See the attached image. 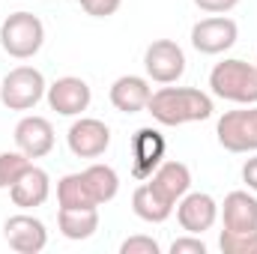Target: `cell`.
<instances>
[{
    "mask_svg": "<svg viewBox=\"0 0 257 254\" xmlns=\"http://www.w3.org/2000/svg\"><path fill=\"white\" fill-rule=\"evenodd\" d=\"M147 111L159 126H186V123H200L209 120L215 105L212 96L194 87H162L150 96Z\"/></svg>",
    "mask_w": 257,
    "mask_h": 254,
    "instance_id": "obj_1",
    "label": "cell"
},
{
    "mask_svg": "<svg viewBox=\"0 0 257 254\" xmlns=\"http://www.w3.org/2000/svg\"><path fill=\"white\" fill-rule=\"evenodd\" d=\"M212 96L233 102V105H257V63L245 60H221L209 72Z\"/></svg>",
    "mask_w": 257,
    "mask_h": 254,
    "instance_id": "obj_2",
    "label": "cell"
},
{
    "mask_svg": "<svg viewBox=\"0 0 257 254\" xmlns=\"http://www.w3.org/2000/svg\"><path fill=\"white\" fill-rule=\"evenodd\" d=\"M45 45V24L33 12H12L0 24V48L15 60H30Z\"/></svg>",
    "mask_w": 257,
    "mask_h": 254,
    "instance_id": "obj_3",
    "label": "cell"
},
{
    "mask_svg": "<svg viewBox=\"0 0 257 254\" xmlns=\"http://www.w3.org/2000/svg\"><path fill=\"white\" fill-rule=\"evenodd\" d=\"M45 75L36 66H15L0 78V102L9 111H30L45 99Z\"/></svg>",
    "mask_w": 257,
    "mask_h": 254,
    "instance_id": "obj_4",
    "label": "cell"
},
{
    "mask_svg": "<svg viewBox=\"0 0 257 254\" xmlns=\"http://www.w3.org/2000/svg\"><path fill=\"white\" fill-rule=\"evenodd\" d=\"M215 138L227 153H257V105L224 111L215 123Z\"/></svg>",
    "mask_w": 257,
    "mask_h": 254,
    "instance_id": "obj_5",
    "label": "cell"
},
{
    "mask_svg": "<svg viewBox=\"0 0 257 254\" xmlns=\"http://www.w3.org/2000/svg\"><path fill=\"white\" fill-rule=\"evenodd\" d=\"M144 69L156 84H177L186 72V51L174 39H156L144 51Z\"/></svg>",
    "mask_w": 257,
    "mask_h": 254,
    "instance_id": "obj_6",
    "label": "cell"
},
{
    "mask_svg": "<svg viewBox=\"0 0 257 254\" xmlns=\"http://www.w3.org/2000/svg\"><path fill=\"white\" fill-rule=\"evenodd\" d=\"M45 99H48V108L57 111L60 117H81L93 102V90H90V84L84 78L63 75L54 84H48Z\"/></svg>",
    "mask_w": 257,
    "mask_h": 254,
    "instance_id": "obj_7",
    "label": "cell"
},
{
    "mask_svg": "<svg viewBox=\"0 0 257 254\" xmlns=\"http://www.w3.org/2000/svg\"><path fill=\"white\" fill-rule=\"evenodd\" d=\"M236 36H239V27L233 18H224V15H212V18H203L192 27V45L197 54H224L227 48L236 45Z\"/></svg>",
    "mask_w": 257,
    "mask_h": 254,
    "instance_id": "obj_8",
    "label": "cell"
},
{
    "mask_svg": "<svg viewBox=\"0 0 257 254\" xmlns=\"http://www.w3.org/2000/svg\"><path fill=\"white\" fill-rule=\"evenodd\" d=\"M66 144L75 159H99L111 147V129L96 117H78L66 132Z\"/></svg>",
    "mask_w": 257,
    "mask_h": 254,
    "instance_id": "obj_9",
    "label": "cell"
},
{
    "mask_svg": "<svg viewBox=\"0 0 257 254\" xmlns=\"http://www.w3.org/2000/svg\"><path fill=\"white\" fill-rule=\"evenodd\" d=\"M165 150H168V144H165V135L159 129H138L132 138V177L147 183L153 177V171L165 162Z\"/></svg>",
    "mask_w": 257,
    "mask_h": 254,
    "instance_id": "obj_10",
    "label": "cell"
},
{
    "mask_svg": "<svg viewBox=\"0 0 257 254\" xmlns=\"http://www.w3.org/2000/svg\"><path fill=\"white\" fill-rule=\"evenodd\" d=\"M177 221H180V227L186 233L203 236L218 221V203H215V197L206 194V191H186L177 200Z\"/></svg>",
    "mask_w": 257,
    "mask_h": 254,
    "instance_id": "obj_11",
    "label": "cell"
},
{
    "mask_svg": "<svg viewBox=\"0 0 257 254\" xmlns=\"http://www.w3.org/2000/svg\"><path fill=\"white\" fill-rule=\"evenodd\" d=\"M3 236L9 242V248L18 254H39V251H45V245H48V227L39 218L27 215V209L12 215V218H6Z\"/></svg>",
    "mask_w": 257,
    "mask_h": 254,
    "instance_id": "obj_12",
    "label": "cell"
},
{
    "mask_svg": "<svg viewBox=\"0 0 257 254\" xmlns=\"http://www.w3.org/2000/svg\"><path fill=\"white\" fill-rule=\"evenodd\" d=\"M15 147L27 159H45L54 150V126L39 114H27L15 126Z\"/></svg>",
    "mask_w": 257,
    "mask_h": 254,
    "instance_id": "obj_13",
    "label": "cell"
},
{
    "mask_svg": "<svg viewBox=\"0 0 257 254\" xmlns=\"http://www.w3.org/2000/svg\"><path fill=\"white\" fill-rule=\"evenodd\" d=\"M224 230L230 233H254L257 230V197L251 191H230L218 206Z\"/></svg>",
    "mask_w": 257,
    "mask_h": 254,
    "instance_id": "obj_14",
    "label": "cell"
},
{
    "mask_svg": "<svg viewBox=\"0 0 257 254\" xmlns=\"http://www.w3.org/2000/svg\"><path fill=\"white\" fill-rule=\"evenodd\" d=\"M150 96H153L150 78H141V75H120L111 84V90H108V99H111V105L120 114H141V111H147Z\"/></svg>",
    "mask_w": 257,
    "mask_h": 254,
    "instance_id": "obj_15",
    "label": "cell"
},
{
    "mask_svg": "<svg viewBox=\"0 0 257 254\" xmlns=\"http://www.w3.org/2000/svg\"><path fill=\"white\" fill-rule=\"evenodd\" d=\"M48 194H51V177L36 165H30L18 177V183L9 189V197L18 209H36L48 200Z\"/></svg>",
    "mask_w": 257,
    "mask_h": 254,
    "instance_id": "obj_16",
    "label": "cell"
},
{
    "mask_svg": "<svg viewBox=\"0 0 257 254\" xmlns=\"http://www.w3.org/2000/svg\"><path fill=\"white\" fill-rule=\"evenodd\" d=\"M147 183L159 191L165 200H171V203L177 206V200H180L186 191H192V171H189L183 162H162V165L153 171V177H150Z\"/></svg>",
    "mask_w": 257,
    "mask_h": 254,
    "instance_id": "obj_17",
    "label": "cell"
},
{
    "mask_svg": "<svg viewBox=\"0 0 257 254\" xmlns=\"http://www.w3.org/2000/svg\"><path fill=\"white\" fill-rule=\"evenodd\" d=\"M132 209H135V215H138L141 221H147V224H162V221H168V218L174 215L177 206H174L171 200H165L150 183H144V186H138L135 194H132Z\"/></svg>",
    "mask_w": 257,
    "mask_h": 254,
    "instance_id": "obj_18",
    "label": "cell"
},
{
    "mask_svg": "<svg viewBox=\"0 0 257 254\" xmlns=\"http://www.w3.org/2000/svg\"><path fill=\"white\" fill-rule=\"evenodd\" d=\"M57 227L66 239L81 242L90 239L99 230V206H87V209H60L57 212Z\"/></svg>",
    "mask_w": 257,
    "mask_h": 254,
    "instance_id": "obj_19",
    "label": "cell"
},
{
    "mask_svg": "<svg viewBox=\"0 0 257 254\" xmlns=\"http://www.w3.org/2000/svg\"><path fill=\"white\" fill-rule=\"evenodd\" d=\"M81 174H84V183H87V189H90L93 200H96L99 206L117 197V191H120V177H117V171H114L111 165L93 162V165L84 168Z\"/></svg>",
    "mask_w": 257,
    "mask_h": 254,
    "instance_id": "obj_20",
    "label": "cell"
},
{
    "mask_svg": "<svg viewBox=\"0 0 257 254\" xmlns=\"http://www.w3.org/2000/svg\"><path fill=\"white\" fill-rule=\"evenodd\" d=\"M57 203L60 209H87V206H99L93 200V194L84 183V174H66L57 183Z\"/></svg>",
    "mask_w": 257,
    "mask_h": 254,
    "instance_id": "obj_21",
    "label": "cell"
},
{
    "mask_svg": "<svg viewBox=\"0 0 257 254\" xmlns=\"http://www.w3.org/2000/svg\"><path fill=\"white\" fill-rule=\"evenodd\" d=\"M33 165V159H27L21 150H12V153H0V191H9L18 177Z\"/></svg>",
    "mask_w": 257,
    "mask_h": 254,
    "instance_id": "obj_22",
    "label": "cell"
},
{
    "mask_svg": "<svg viewBox=\"0 0 257 254\" xmlns=\"http://www.w3.org/2000/svg\"><path fill=\"white\" fill-rule=\"evenodd\" d=\"M218 248H221V254H257V230L254 233H230V230H221Z\"/></svg>",
    "mask_w": 257,
    "mask_h": 254,
    "instance_id": "obj_23",
    "label": "cell"
},
{
    "mask_svg": "<svg viewBox=\"0 0 257 254\" xmlns=\"http://www.w3.org/2000/svg\"><path fill=\"white\" fill-rule=\"evenodd\" d=\"M120 254H162V245L147 233H135L120 242Z\"/></svg>",
    "mask_w": 257,
    "mask_h": 254,
    "instance_id": "obj_24",
    "label": "cell"
},
{
    "mask_svg": "<svg viewBox=\"0 0 257 254\" xmlns=\"http://www.w3.org/2000/svg\"><path fill=\"white\" fill-rule=\"evenodd\" d=\"M78 3H81V9H84L87 15H93V18H108V15H114V12L120 9L123 0H78Z\"/></svg>",
    "mask_w": 257,
    "mask_h": 254,
    "instance_id": "obj_25",
    "label": "cell"
},
{
    "mask_svg": "<svg viewBox=\"0 0 257 254\" xmlns=\"http://www.w3.org/2000/svg\"><path fill=\"white\" fill-rule=\"evenodd\" d=\"M171 254H206V242L197 233H186L171 242Z\"/></svg>",
    "mask_w": 257,
    "mask_h": 254,
    "instance_id": "obj_26",
    "label": "cell"
},
{
    "mask_svg": "<svg viewBox=\"0 0 257 254\" xmlns=\"http://www.w3.org/2000/svg\"><path fill=\"white\" fill-rule=\"evenodd\" d=\"M192 3L200 12H209V15H224L233 6H239V0H192Z\"/></svg>",
    "mask_w": 257,
    "mask_h": 254,
    "instance_id": "obj_27",
    "label": "cell"
},
{
    "mask_svg": "<svg viewBox=\"0 0 257 254\" xmlns=\"http://www.w3.org/2000/svg\"><path fill=\"white\" fill-rule=\"evenodd\" d=\"M242 183L248 186V191H254L257 194V153L242 165Z\"/></svg>",
    "mask_w": 257,
    "mask_h": 254,
    "instance_id": "obj_28",
    "label": "cell"
}]
</instances>
